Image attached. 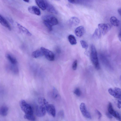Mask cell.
Returning <instances> with one entry per match:
<instances>
[{
	"mask_svg": "<svg viewBox=\"0 0 121 121\" xmlns=\"http://www.w3.org/2000/svg\"><path fill=\"white\" fill-rule=\"evenodd\" d=\"M43 23L44 25L48 28V30L51 31L52 30V26L46 22L43 21Z\"/></svg>",
	"mask_w": 121,
	"mask_h": 121,
	"instance_id": "29",
	"label": "cell"
},
{
	"mask_svg": "<svg viewBox=\"0 0 121 121\" xmlns=\"http://www.w3.org/2000/svg\"></svg>",
	"mask_w": 121,
	"mask_h": 121,
	"instance_id": "41",
	"label": "cell"
},
{
	"mask_svg": "<svg viewBox=\"0 0 121 121\" xmlns=\"http://www.w3.org/2000/svg\"><path fill=\"white\" fill-rule=\"evenodd\" d=\"M115 91L118 94L121 95V89L120 88L117 87L115 88Z\"/></svg>",
	"mask_w": 121,
	"mask_h": 121,
	"instance_id": "33",
	"label": "cell"
},
{
	"mask_svg": "<svg viewBox=\"0 0 121 121\" xmlns=\"http://www.w3.org/2000/svg\"><path fill=\"white\" fill-rule=\"evenodd\" d=\"M52 96L53 99L55 100H59L60 99V94L57 89L55 87H53V89Z\"/></svg>",
	"mask_w": 121,
	"mask_h": 121,
	"instance_id": "16",
	"label": "cell"
},
{
	"mask_svg": "<svg viewBox=\"0 0 121 121\" xmlns=\"http://www.w3.org/2000/svg\"><path fill=\"white\" fill-rule=\"evenodd\" d=\"M80 109L83 115L85 118L89 119H91V116L89 112L88 111L85 104L81 103L80 106Z\"/></svg>",
	"mask_w": 121,
	"mask_h": 121,
	"instance_id": "7",
	"label": "cell"
},
{
	"mask_svg": "<svg viewBox=\"0 0 121 121\" xmlns=\"http://www.w3.org/2000/svg\"><path fill=\"white\" fill-rule=\"evenodd\" d=\"M40 49L47 59L50 61H53L54 60V55L52 51L43 47H41Z\"/></svg>",
	"mask_w": 121,
	"mask_h": 121,
	"instance_id": "4",
	"label": "cell"
},
{
	"mask_svg": "<svg viewBox=\"0 0 121 121\" xmlns=\"http://www.w3.org/2000/svg\"><path fill=\"white\" fill-rule=\"evenodd\" d=\"M46 112V107L39 105L37 106L35 108V113L38 117H42L45 115Z\"/></svg>",
	"mask_w": 121,
	"mask_h": 121,
	"instance_id": "5",
	"label": "cell"
},
{
	"mask_svg": "<svg viewBox=\"0 0 121 121\" xmlns=\"http://www.w3.org/2000/svg\"><path fill=\"white\" fill-rule=\"evenodd\" d=\"M6 57L7 59L11 64L13 65H17V62L15 58L9 54H7Z\"/></svg>",
	"mask_w": 121,
	"mask_h": 121,
	"instance_id": "18",
	"label": "cell"
},
{
	"mask_svg": "<svg viewBox=\"0 0 121 121\" xmlns=\"http://www.w3.org/2000/svg\"><path fill=\"white\" fill-rule=\"evenodd\" d=\"M46 111L50 115L53 117L55 116L56 110L53 105L48 104L46 107Z\"/></svg>",
	"mask_w": 121,
	"mask_h": 121,
	"instance_id": "8",
	"label": "cell"
},
{
	"mask_svg": "<svg viewBox=\"0 0 121 121\" xmlns=\"http://www.w3.org/2000/svg\"><path fill=\"white\" fill-rule=\"evenodd\" d=\"M38 102L39 105L45 107L48 104L46 100L43 97H40L38 98Z\"/></svg>",
	"mask_w": 121,
	"mask_h": 121,
	"instance_id": "23",
	"label": "cell"
},
{
	"mask_svg": "<svg viewBox=\"0 0 121 121\" xmlns=\"http://www.w3.org/2000/svg\"><path fill=\"white\" fill-rule=\"evenodd\" d=\"M99 29L103 35L106 34L111 29L110 25L107 23H100L98 25Z\"/></svg>",
	"mask_w": 121,
	"mask_h": 121,
	"instance_id": "6",
	"label": "cell"
},
{
	"mask_svg": "<svg viewBox=\"0 0 121 121\" xmlns=\"http://www.w3.org/2000/svg\"><path fill=\"white\" fill-rule=\"evenodd\" d=\"M101 37V33L99 29L96 28L95 30L92 35L93 38L95 40L100 39Z\"/></svg>",
	"mask_w": 121,
	"mask_h": 121,
	"instance_id": "22",
	"label": "cell"
},
{
	"mask_svg": "<svg viewBox=\"0 0 121 121\" xmlns=\"http://www.w3.org/2000/svg\"><path fill=\"white\" fill-rule=\"evenodd\" d=\"M80 42L83 48L86 49L88 48V45L85 41L83 40H81L80 41Z\"/></svg>",
	"mask_w": 121,
	"mask_h": 121,
	"instance_id": "27",
	"label": "cell"
},
{
	"mask_svg": "<svg viewBox=\"0 0 121 121\" xmlns=\"http://www.w3.org/2000/svg\"><path fill=\"white\" fill-rule=\"evenodd\" d=\"M118 37L119 38V39L120 40V41H121V31H120V32H119V33L118 34Z\"/></svg>",
	"mask_w": 121,
	"mask_h": 121,
	"instance_id": "37",
	"label": "cell"
},
{
	"mask_svg": "<svg viewBox=\"0 0 121 121\" xmlns=\"http://www.w3.org/2000/svg\"><path fill=\"white\" fill-rule=\"evenodd\" d=\"M24 1L26 2H29V0H23Z\"/></svg>",
	"mask_w": 121,
	"mask_h": 121,
	"instance_id": "40",
	"label": "cell"
},
{
	"mask_svg": "<svg viewBox=\"0 0 121 121\" xmlns=\"http://www.w3.org/2000/svg\"><path fill=\"white\" fill-rule=\"evenodd\" d=\"M108 110V112L112 115L115 110L113 109L112 104L110 102L109 103Z\"/></svg>",
	"mask_w": 121,
	"mask_h": 121,
	"instance_id": "26",
	"label": "cell"
},
{
	"mask_svg": "<svg viewBox=\"0 0 121 121\" xmlns=\"http://www.w3.org/2000/svg\"><path fill=\"white\" fill-rule=\"evenodd\" d=\"M106 115L108 118L110 119H112V115L109 112H107L106 113Z\"/></svg>",
	"mask_w": 121,
	"mask_h": 121,
	"instance_id": "35",
	"label": "cell"
},
{
	"mask_svg": "<svg viewBox=\"0 0 121 121\" xmlns=\"http://www.w3.org/2000/svg\"><path fill=\"white\" fill-rule=\"evenodd\" d=\"M8 107L6 106H3L0 108V115L3 116H6L8 111Z\"/></svg>",
	"mask_w": 121,
	"mask_h": 121,
	"instance_id": "19",
	"label": "cell"
},
{
	"mask_svg": "<svg viewBox=\"0 0 121 121\" xmlns=\"http://www.w3.org/2000/svg\"><path fill=\"white\" fill-rule=\"evenodd\" d=\"M90 58L91 61L95 68L99 69L100 66L97 56V52L95 46L92 44L91 48Z\"/></svg>",
	"mask_w": 121,
	"mask_h": 121,
	"instance_id": "1",
	"label": "cell"
},
{
	"mask_svg": "<svg viewBox=\"0 0 121 121\" xmlns=\"http://www.w3.org/2000/svg\"><path fill=\"white\" fill-rule=\"evenodd\" d=\"M85 32V29L84 27L82 26H80L75 29L74 32L77 36L80 37L83 35Z\"/></svg>",
	"mask_w": 121,
	"mask_h": 121,
	"instance_id": "10",
	"label": "cell"
},
{
	"mask_svg": "<svg viewBox=\"0 0 121 121\" xmlns=\"http://www.w3.org/2000/svg\"><path fill=\"white\" fill-rule=\"evenodd\" d=\"M68 0L71 3H73L75 2V0Z\"/></svg>",
	"mask_w": 121,
	"mask_h": 121,
	"instance_id": "39",
	"label": "cell"
},
{
	"mask_svg": "<svg viewBox=\"0 0 121 121\" xmlns=\"http://www.w3.org/2000/svg\"><path fill=\"white\" fill-rule=\"evenodd\" d=\"M110 20L111 23L113 26L117 27L119 25V21L115 17H111L110 18Z\"/></svg>",
	"mask_w": 121,
	"mask_h": 121,
	"instance_id": "17",
	"label": "cell"
},
{
	"mask_svg": "<svg viewBox=\"0 0 121 121\" xmlns=\"http://www.w3.org/2000/svg\"><path fill=\"white\" fill-rule=\"evenodd\" d=\"M109 93L115 98L121 99V95L117 93L114 90L110 88L108 89Z\"/></svg>",
	"mask_w": 121,
	"mask_h": 121,
	"instance_id": "20",
	"label": "cell"
},
{
	"mask_svg": "<svg viewBox=\"0 0 121 121\" xmlns=\"http://www.w3.org/2000/svg\"><path fill=\"white\" fill-rule=\"evenodd\" d=\"M43 21L49 23L51 26H55L58 24V21L55 17L50 15H45L42 17Z\"/></svg>",
	"mask_w": 121,
	"mask_h": 121,
	"instance_id": "3",
	"label": "cell"
},
{
	"mask_svg": "<svg viewBox=\"0 0 121 121\" xmlns=\"http://www.w3.org/2000/svg\"><path fill=\"white\" fill-rule=\"evenodd\" d=\"M59 117L61 118L64 117V112L63 110H61L59 112L58 114Z\"/></svg>",
	"mask_w": 121,
	"mask_h": 121,
	"instance_id": "32",
	"label": "cell"
},
{
	"mask_svg": "<svg viewBox=\"0 0 121 121\" xmlns=\"http://www.w3.org/2000/svg\"><path fill=\"white\" fill-rule=\"evenodd\" d=\"M28 11L30 13L39 16L41 14V12L39 8L35 6H31L28 8Z\"/></svg>",
	"mask_w": 121,
	"mask_h": 121,
	"instance_id": "9",
	"label": "cell"
},
{
	"mask_svg": "<svg viewBox=\"0 0 121 121\" xmlns=\"http://www.w3.org/2000/svg\"><path fill=\"white\" fill-rule=\"evenodd\" d=\"M46 9L47 11L52 13L56 14L57 13L54 7L51 4L49 3L45 0Z\"/></svg>",
	"mask_w": 121,
	"mask_h": 121,
	"instance_id": "11",
	"label": "cell"
},
{
	"mask_svg": "<svg viewBox=\"0 0 121 121\" xmlns=\"http://www.w3.org/2000/svg\"><path fill=\"white\" fill-rule=\"evenodd\" d=\"M36 3L42 10L46 9L45 0H35Z\"/></svg>",
	"mask_w": 121,
	"mask_h": 121,
	"instance_id": "15",
	"label": "cell"
},
{
	"mask_svg": "<svg viewBox=\"0 0 121 121\" xmlns=\"http://www.w3.org/2000/svg\"><path fill=\"white\" fill-rule=\"evenodd\" d=\"M68 40L71 44L74 45L77 43L76 39L74 36L73 35H69L68 36Z\"/></svg>",
	"mask_w": 121,
	"mask_h": 121,
	"instance_id": "24",
	"label": "cell"
},
{
	"mask_svg": "<svg viewBox=\"0 0 121 121\" xmlns=\"http://www.w3.org/2000/svg\"><path fill=\"white\" fill-rule=\"evenodd\" d=\"M20 107L25 114H33V111L31 106L25 101L21 100L20 102Z\"/></svg>",
	"mask_w": 121,
	"mask_h": 121,
	"instance_id": "2",
	"label": "cell"
},
{
	"mask_svg": "<svg viewBox=\"0 0 121 121\" xmlns=\"http://www.w3.org/2000/svg\"><path fill=\"white\" fill-rule=\"evenodd\" d=\"M79 19L76 17H72L70 18L69 20L70 25L72 26H75L78 25L80 23Z\"/></svg>",
	"mask_w": 121,
	"mask_h": 121,
	"instance_id": "14",
	"label": "cell"
},
{
	"mask_svg": "<svg viewBox=\"0 0 121 121\" xmlns=\"http://www.w3.org/2000/svg\"><path fill=\"white\" fill-rule=\"evenodd\" d=\"M121 99H120L118 100V103H117V107L118 108H121Z\"/></svg>",
	"mask_w": 121,
	"mask_h": 121,
	"instance_id": "36",
	"label": "cell"
},
{
	"mask_svg": "<svg viewBox=\"0 0 121 121\" xmlns=\"http://www.w3.org/2000/svg\"><path fill=\"white\" fill-rule=\"evenodd\" d=\"M24 117L25 119L30 121H34L35 120V118L33 114H25Z\"/></svg>",
	"mask_w": 121,
	"mask_h": 121,
	"instance_id": "25",
	"label": "cell"
},
{
	"mask_svg": "<svg viewBox=\"0 0 121 121\" xmlns=\"http://www.w3.org/2000/svg\"><path fill=\"white\" fill-rule=\"evenodd\" d=\"M77 61L75 60L73 62L72 64V68L73 70H75L76 69L77 66Z\"/></svg>",
	"mask_w": 121,
	"mask_h": 121,
	"instance_id": "31",
	"label": "cell"
},
{
	"mask_svg": "<svg viewBox=\"0 0 121 121\" xmlns=\"http://www.w3.org/2000/svg\"><path fill=\"white\" fill-rule=\"evenodd\" d=\"M112 115L114 116L119 121H121V116L120 114L117 112L115 111Z\"/></svg>",
	"mask_w": 121,
	"mask_h": 121,
	"instance_id": "28",
	"label": "cell"
},
{
	"mask_svg": "<svg viewBox=\"0 0 121 121\" xmlns=\"http://www.w3.org/2000/svg\"><path fill=\"white\" fill-rule=\"evenodd\" d=\"M95 112L97 114L98 116V119H100L102 117V114L101 112L97 109H96L95 110Z\"/></svg>",
	"mask_w": 121,
	"mask_h": 121,
	"instance_id": "34",
	"label": "cell"
},
{
	"mask_svg": "<svg viewBox=\"0 0 121 121\" xmlns=\"http://www.w3.org/2000/svg\"><path fill=\"white\" fill-rule=\"evenodd\" d=\"M0 23L3 26L8 29L9 30H11V28L8 22L0 14Z\"/></svg>",
	"mask_w": 121,
	"mask_h": 121,
	"instance_id": "12",
	"label": "cell"
},
{
	"mask_svg": "<svg viewBox=\"0 0 121 121\" xmlns=\"http://www.w3.org/2000/svg\"><path fill=\"white\" fill-rule=\"evenodd\" d=\"M43 55V52L40 49L34 51L32 54V57L35 58H37Z\"/></svg>",
	"mask_w": 121,
	"mask_h": 121,
	"instance_id": "21",
	"label": "cell"
},
{
	"mask_svg": "<svg viewBox=\"0 0 121 121\" xmlns=\"http://www.w3.org/2000/svg\"><path fill=\"white\" fill-rule=\"evenodd\" d=\"M118 12L120 15H121V8H119L118 10Z\"/></svg>",
	"mask_w": 121,
	"mask_h": 121,
	"instance_id": "38",
	"label": "cell"
},
{
	"mask_svg": "<svg viewBox=\"0 0 121 121\" xmlns=\"http://www.w3.org/2000/svg\"><path fill=\"white\" fill-rule=\"evenodd\" d=\"M16 24L19 29L21 32L29 36L31 35V34L27 29L17 22H16Z\"/></svg>",
	"mask_w": 121,
	"mask_h": 121,
	"instance_id": "13",
	"label": "cell"
},
{
	"mask_svg": "<svg viewBox=\"0 0 121 121\" xmlns=\"http://www.w3.org/2000/svg\"><path fill=\"white\" fill-rule=\"evenodd\" d=\"M74 93L77 96H79L81 95V92L80 89L77 88L74 90Z\"/></svg>",
	"mask_w": 121,
	"mask_h": 121,
	"instance_id": "30",
	"label": "cell"
}]
</instances>
